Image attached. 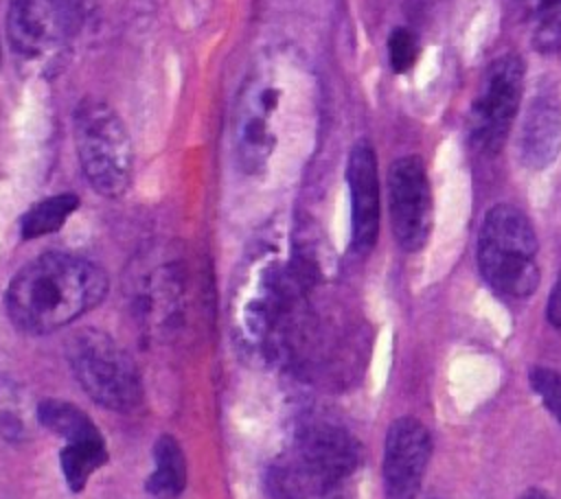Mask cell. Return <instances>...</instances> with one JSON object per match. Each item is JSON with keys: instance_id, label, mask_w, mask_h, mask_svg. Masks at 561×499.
Returning <instances> with one entry per match:
<instances>
[{"instance_id": "cell-13", "label": "cell", "mask_w": 561, "mask_h": 499, "mask_svg": "<svg viewBox=\"0 0 561 499\" xmlns=\"http://www.w3.org/2000/svg\"><path fill=\"white\" fill-rule=\"evenodd\" d=\"M561 149V105L552 94H537L522 120L517 153L526 169L550 166Z\"/></svg>"}, {"instance_id": "cell-4", "label": "cell", "mask_w": 561, "mask_h": 499, "mask_svg": "<svg viewBox=\"0 0 561 499\" xmlns=\"http://www.w3.org/2000/svg\"><path fill=\"white\" fill-rule=\"evenodd\" d=\"M539 243L530 219L511 204L486 210L478 232V269L502 298L524 300L539 287Z\"/></svg>"}, {"instance_id": "cell-11", "label": "cell", "mask_w": 561, "mask_h": 499, "mask_svg": "<svg viewBox=\"0 0 561 499\" xmlns=\"http://www.w3.org/2000/svg\"><path fill=\"white\" fill-rule=\"evenodd\" d=\"M377 155L368 140H357L346 162L351 204V250L366 256L379 234V175Z\"/></svg>"}, {"instance_id": "cell-12", "label": "cell", "mask_w": 561, "mask_h": 499, "mask_svg": "<svg viewBox=\"0 0 561 499\" xmlns=\"http://www.w3.org/2000/svg\"><path fill=\"white\" fill-rule=\"evenodd\" d=\"M184 276L178 265H160L151 269L136 287L134 313L147 333H164L173 328L182 315Z\"/></svg>"}, {"instance_id": "cell-1", "label": "cell", "mask_w": 561, "mask_h": 499, "mask_svg": "<svg viewBox=\"0 0 561 499\" xmlns=\"http://www.w3.org/2000/svg\"><path fill=\"white\" fill-rule=\"evenodd\" d=\"M318 88L311 70L289 53L263 59L243 81L232 118L239 166L263 173L296 131H313Z\"/></svg>"}, {"instance_id": "cell-16", "label": "cell", "mask_w": 561, "mask_h": 499, "mask_svg": "<svg viewBox=\"0 0 561 499\" xmlns=\"http://www.w3.org/2000/svg\"><path fill=\"white\" fill-rule=\"evenodd\" d=\"M39 425H44L48 431L61 436L66 442H81L88 438L101 436L92 418L77 407L75 403L61 401V398H44L37 405L35 411Z\"/></svg>"}, {"instance_id": "cell-14", "label": "cell", "mask_w": 561, "mask_h": 499, "mask_svg": "<svg viewBox=\"0 0 561 499\" xmlns=\"http://www.w3.org/2000/svg\"><path fill=\"white\" fill-rule=\"evenodd\" d=\"M528 42L539 53L561 50V0H504Z\"/></svg>"}, {"instance_id": "cell-8", "label": "cell", "mask_w": 561, "mask_h": 499, "mask_svg": "<svg viewBox=\"0 0 561 499\" xmlns=\"http://www.w3.org/2000/svg\"><path fill=\"white\" fill-rule=\"evenodd\" d=\"M85 0H9L7 37L11 48L28 59H48L81 28Z\"/></svg>"}, {"instance_id": "cell-17", "label": "cell", "mask_w": 561, "mask_h": 499, "mask_svg": "<svg viewBox=\"0 0 561 499\" xmlns=\"http://www.w3.org/2000/svg\"><path fill=\"white\" fill-rule=\"evenodd\" d=\"M105 462H107V446L103 436L88 438L81 442H66V446L59 453V466L72 492L83 490L92 473L101 468Z\"/></svg>"}, {"instance_id": "cell-19", "label": "cell", "mask_w": 561, "mask_h": 499, "mask_svg": "<svg viewBox=\"0 0 561 499\" xmlns=\"http://www.w3.org/2000/svg\"><path fill=\"white\" fill-rule=\"evenodd\" d=\"M528 383L550 416L561 425V372L554 368L535 365L528 372Z\"/></svg>"}, {"instance_id": "cell-10", "label": "cell", "mask_w": 561, "mask_h": 499, "mask_svg": "<svg viewBox=\"0 0 561 499\" xmlns=\"http://www.w3.org/2000/svg\"><path fill=\"white\" fill-rule=\"evenodd\" d=\"M432 455L427 427L412 416L392 420L383 442V492L386 499H416Z\"/></svg>"}, {"instance_id": "cell-3", "label": "cell", "mask_w": 561, "mask_h": 499, "mask_svg": "<svg viewBox=\"0 0 561 499\" xmlns=\"http://www.w3.org/2000/svg\"><path fill=\"white\" fill-rule=\"evenodd\" d=\"M359 444L335 425L300 429L267 468L272 499H316L335 490L357 466Z\"/></svg>"}, {"instance_id": "cell-21", "label": "cell", "mask_w": 561, "mask_h": 499, "mask_svg": "<svg viewBox=\"0 0 561 499\" xmlns=\"http://www.w3.org/2000/svg\"><path fill=\"white\" fill-rule=\"evenodd\" d=\"M546 315L548 322L561 330V274L557 276V282L548 295V304H546Z\"/></svg>"}, {"instance_id": "cell-15", "label": "cell", "mask_w": 561, "mask_h": 499, "mask_svg": "<svg viewBox=\"0 0 561 499\" xmlns=\"http://www.w3.org/2000/svg\"><path fill=\"white\" fill-rule=\"evenodd\" d=\"M186 486V457L173 436H160L153 444V473L147 490L153 497H178Z\"/></svg>"}, {"instance_id": "cell-5", "label": "cell", "mask_w": 561, "mask_h": 499, "mask_svg": "<svg viewBox=\"0 0 561 499\" xmlns=\"http://www.w3.org/2000/svg\"><path fill=\"white\" fill-rule=\"evenodd\" d=\"M75 149L85 179L103 197L129 188L134 171L131 138L121 116L101 98H83L72 116Z\"/></svg>"}, {"instance_id": "cell-2", "label": "cell", "mask_w": 561, "mask_h": 499, "mask_svg": "<svg viewBox=\"0 0 561 499\" xmlns=\"http://www.w3.org/2000/svg\"><path fill=\"white\" fill-rule=\"evenodd\" d=\"M107 295V274L81 256L48 252L26 263L9 282L4 306L15 328L44 335L53 333Z\"/></svg>"}, {"instance_id": "cell-9", "label": "cell", "mask_w": 561, "mask_h": 499, "mask_svg": "<svg viewBox=\"0 0 561 499\" xmlns=\"http://www.w3.org/2000/svg\"><path fill=\"white\" fill-rule=\"evenodd\" d=\"M390 228L403 252L425 247L432 232V186L419 155L397 158L386 175Z\"/></svg>"}, {"instance_id": "cell-18", "label": "cell", "mask_w": 561, "mask_h": 499, "mask_svg": "<svg viewBox=\"0 0 561 499\" xmlns=\"http://www.w3.org/2000/svg\"><path fill=\"white\" fill-rule=\"evenodd\" d=\"M77 208H79V197L72 193H59L37 201L24 212L20 221L22 239L28 241V239L57 232Z\"/></svg>"}, {"instance_id": "cell-20", "label": "cell", "mask_w": 561, "mask_h": 499, "mask_svg": "<svg viewBox=\"0 0 561 499\" xmlns=\"http://www.w3.org/2000/svg\"><path fill=\"white\" fill-rule=\"evenodd\" d=\"M386 50H388V63L392 72H405L414 66L419 57V39L410 28L397 26L388 35Z\"/></svg>"}, {"instance_id": "cell-6", "label": "cell", "mask_w": 561, "mask_h": 499, "mask_svg": "<svg viewBox=\"0 0 561 499\" xmlns=\"http://www.w3.org/2000/svg\"><path fill=\"white\" fill-rule=\"evenodd\" d=\"M68 363L83 392L114 411H129L142 398L134 359L105 333L88 328L68 344Z\"/></svg>"}, {"instance_id": "cell-7", "label": "cell", "mask_w": 561, "mask_h": 499, "mask_svg": "<svg viewBox=\"0 0 561 499\" xmlns=\"http://www.w3.org/2000/svg\"><path fill=\"white\" fill-rule=\"evenodd\" d=\"M526 66L515 53L495 57L482 72L467 114L469 144L484 155L502 149L524 92Z\"/></svg>"}, {"instance_id": "cell-22", "label": "cell", "mask_w": 561, "mask_h": 499, "mask_svg": "<svg viewBox=\"0 0 561 499\" xmlns=\"http://www.w3.org/2000/svg\"><path fill=\"white\" fill-rule=\"evenodd\" d=\"M517 499H552L546 490H541V488H528L526 492H522Z\"/></svg>"}]
</instances>
